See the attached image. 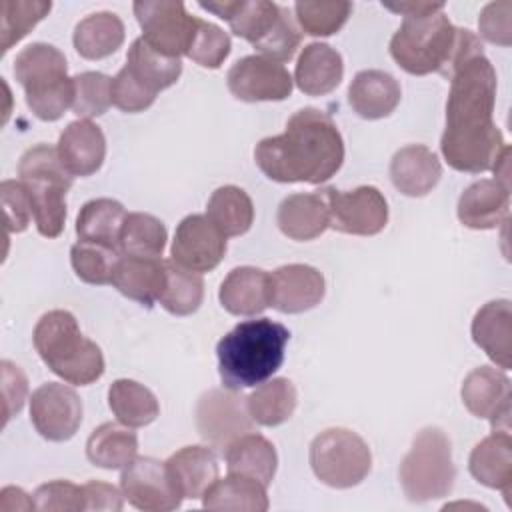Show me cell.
Wrapping results in <instances>:
<instances>
[{"label": "cell", "instance_id": "cell-1", "mask_svg": "<svg viewBox=\"0 0 512 512\" xmlns=\"http://www.w3.org/2000/svg\"><path fill=\"white\" fill-rule=\"evenodd\" d=\"M494 104L496 70L484 54L474 56L450 78L446 128L440 138L448 166L470 174L492 170L508 148L494 124Z\"/></svg>", "mask_w": 512, "mask_h": 512}, {"label": "cell", "instance_id": "cell-2", "mask_svg": "<svg viewBox=\"0 0 512 512\" xmlns=\"http://www.w3.org/2000/svg\"><path fill=\"white\" fill-rule=\"evenodd\" d=\"M254 160L274 182L320 184L332 178L344 162V142L334 120L316 108H302L278 136L262 138Z\"/></svg>", "mask_w": 512, "mask_h": 512}, {"label": "cell", "instance_id": "cell-3", "mask_svg": "<svg viewBox=\"0 0 512 512\" xmlns=\"http://www.w3.org/2000/svg\"><path fill=\"white\" fill-rule=\"evenodd\" d=\"M290 332L270 318L236 324L216 346L220 380L230 390L254 388L282 366Z\"/></svg>", "mask_w": 512, "mask_h": 512}, {"label": "cell", "instance_id": "cell-4", "mask_svg": "<svg viewBox=\"0 0 512 512\" xmlns=\"http://www.w3.org/2000/svg\"><path fill=\"white\" fill-rule=\"evenodd\" d=\"M32 340L44 364L68 384L88 386L104 374L100 346L82 336L68 310L46 312L36 322Z\"/></svg>", "mask_w": 512, "mask_h": 512}, {"label": "cell", "instance_id": "cell-5", "mask_svg": "<svg viewBox=\"0 0 512 512\" xmlns=\"http://www.w3.org/2000/svg\"><path fill=\"white\" fill-rule=\"evenodd\" d=\"M18 176L24 184L36 228L46 238H56L66 222V192L72 176L60 162L58 150L48 144L28 148L18 162Z\"/></svg>", "mask_w": 512, "mask_h": 512}, {"label": "cell", "instance_id": "cell-6", "mask_svg": "<svg viewBox=\"0 0 512 512\" xmlns=\"http://www.w3.org/2000/svg\"><path fill=\"white\" fill-rule=\"evenodd\" d=\"M458 40V28L446 14L404 16L400 28L390 40L394 62L414 76L438 72L448 76L452 54Z\"/></svg>", "mask_w": 512, "mask_h": 512}, {"label": "cell", "instance_id": "cell-7", "mask_svg": "<svg viewBox=\"0 0 512 512\" xmlns=\"http://www.w3.org/2000/svg\"><path fill=\"white\" fill-rule=\"evenodd\" d=\"M398 476L410 502H430L448 496L454 488L456 468L446 432L436 426L422 428L402 458Z\"/></svg>", "mask_w": 512, "mask_h": 512}, {"label": "cell", "instance_id": "cell-8", "mask_svg": "<svg viewBox=\"0 0 512 512\" xmlns=\"http://www.w3.org/2000/svg\"><path fill=\"white\" fill-rule=\"evenodd\" d=\"M308 460L314 476L332 488H352L372 468L368 444L348 428L320 432L310 444Z\"/></svg>", "mask_w": 512, "mask_h": 512}, {"label": "cell", "instance_id": "cell-9", "mask_svg": "<svg viewBox=\"0 0 512 512\" xmlns=\"http://www.w3.org/2000/svg\"><path fill=\"white\" fill-rule=\"evenodd\" d=\"M134 16L142 28V38L158 52L180 58L188 54L196 20L178 0H140L134 2Z\"/></svg>", "mask_w": 512, "mask_h": 512}, {"label": "cell", "instance_id": "cell-10", "mask_svg": "<svg viewBox=\"0 0 512 512\" xmlns=\"http://www.w3.org/2000/svg\"><path fill=\"white\" fill-rule=\"evenodd\" d=\"M328 206L330 226L344 234L374 236L388 222V204L384 194L374 186L354 190H336L332 186L318 190Z\"/></svg>", "mask_w": 512, "mask_h": 512}, {"label": "cell", "instance_id": "cell-11", "mask_svg": "<svg viewBox=\"0 0 512 512\" xmlns=\"http://www.w3.org/2000/svg\"><path fill=\"white\" fill-rule=\"evenodd\" d=\"M196 426L212 448L224 452L236 438L252 432L254 420L238 390L212 388L196 404Z\"/></svg>", "mask_w": 512, "mask_h": 512}, {"label": "cell", "instance_id": "cell-12", "mask_svg": "<svg viewBox=\"0 0 512 512\" xmlns=\"http://www.w3.org/2000/svg\"><path fill=\"white\" fill-rule=\"evenodd\" d=\"M120 490L134 508L144 512H170L184 500L168 476L166 462L150 456H136L122 468Z\"/></svg>", "mask_w": 512, "mask_h": 512}, {"label": "cell", "instance_id": "cell-13", "mask_svg": "<svg viewBox=\"0 0 512 512\" xmlns=\"http://www.w3.org/2000/svg\"><path fill=\"white\" fill-rule=\"evenodd\" d=\"M30 420L42 438L50 442L70 440L82 424V400L66 384H42L30 396Z\"/></svg>", "mask_w": 512, "mask_h": 512}, {"label": "cell", "instance_id": "cell-14", "mask_svg": "<svg viewBox=\"0 0 512 512\" xmlns=\"http://www.w3.org/2000/svg\"><path fill=\"white\" fill-rule=\"evenodd\" d=\"M228 90L242 102L286 100L292 94V76L288 70L260 54L244 56L228 70Z\"/></svg>", "mask_w": 512, "mask_h": 512}, {"label": "cell", "instance_id": "cell-15", "mask_svg": "<svg viewBox=\"0 0 512 512\" xmlns=\"http://www.w3.org/2000/svg\"><path fill=\"white\" fill-rule=\"evenodd\" d=\"M172 260L192 272L214 270L226 254V236L204 214L186 216L174 232Z\"/></svg>", "mask_w": 512, "mask_h": 512}, {"label": "cell", "instance_id": "cell-16", "mask_svg": "<svg viewBox=\"0 0 512 512\" xmlns=\"http://www.w3.org/2000/svg\"><path fill=\"white\" fill-rule=\"evenodd\" d=\"M462 402L476 418H490L494 430L510 432V380L492 366L474 368L462 382Z\"/></svg>", "mask_w": 512, "mask_h": 512}, {"label": "cell", "instance_id": "cell-17", "mask_svg": "<svg viewBox=\"0 0 512 512\" xmlns=\"http://www.w3.org/2000/svg\"><path fill=\"white\" fill-rule=\"evenodd\" d=\"M272 304L278 312L300 314L324 298V276L308 264H286L270 274Z\"/></svg>", "mask_w": 512, "mask_h": 512}, {"label": "cell", "instance_id": "cell-18", "mask_svg": "<svg viewBox=\"0 0 512 512\" xmlns=\"http://www.w3.org/2000/svg\"><path fill=\"white\" fill-rule=\"evenodd\" d=\"M58 156L70 176L94 174L106 156V138L100 126L90 120L70 122L58 138Z\"/></svg>", "mask_w": 512, "mask_h": 512}, {"label": "cell", "instance_id": "cell-19", "mask_svg": "<svg viewBox=\"0 0 512 512\" xmlns=\"http://www.w3.org/2000/svg\"><path fill=\"white\" fill-rule=\"evenodd\" d=\"M218 298L222 308L234 316H256L272 304L270 274L254 266L234 268L222 280Z\"/></svg>", "mask_w": 512, "mask_h": 512}, {"label": "cell", "instance_id": "cell-20", "mask_svg": "<svg viewBox=\"0 0 512 512\" xmlns=\"http://www.w3.org/2000/svg\"><path fill=\"white\" fill-rule=\"evenodd\" d=\"M200 6L226 20L232 32L252 46L274 28L282 14V6L268 0H214L200 2Z\"/></svg>", "mask_w": 512, "mask_h": 512}, {"label": "cell", "instance_id": "cell-21", "mask_svg": "<svg viewBox=\"0 0 512 512\" xmlns=\"http://www.w3.org/2000/svg\"><path fill=\"white\" fill-rule=\"evenodd\" d=\"M510 188L482 178L470 184L458 200V220L472 230H490L508 218Z\"/></svg>", "mask_w": 512, "mask_h": 512}, {"label": "cell", "instance_id": "cell-22", "mask_svg": "<svg viewBox=\"0 0 512 512\" xmlns=\"http://www.w3.org/2000/svg\"><path fill=\"white\" fill-rule=\"evenodd\" d=\"M168 476L182 498L196 500L218 480V458L212 448L184 446L166 460Z\"/></svg>", "mask_w": 512, "mask_h": 512}, {"label": "cell", "instance_id": "cell-23", "mask_svg": "<svg viewBox=\"0 0 512 512\" xmlns=\"http://www.w3.org/2000/svg\"><path fill=\"white\" fill-rule=\"evenodd\" d=\"M440 176L442 166L438 156L422 144L404 146L392 156L390 180L404 196H426L438 184Z\"/></svg>", "mask_w": 512, "mask_h": 512}, {"label": "cell", "instance_id": "cell-24", "mask_svg": "<svg viewBox=\"0 0 512 512\" xmlns=\"http://www.w3.org/2000/svg\"><path fill=\"white\" fill-rule=\"evenodd\" d=\"M472 338L486 356L508 370L512 364V308L508 300L486 302L472 320Z\"/></svg>", "mask_w": 512, "mask_h": 512}, {"label": "cell", "instance_id": "cell-25", "mask_svg": "<svg viewBox=\"0 0 512 512\" xmlns=\"http://www.w3.org/2000/svg\"><path fill=\"white\" fill-rule=\"evenodd\" d=\"M400 96V84L384 70H362L354 76L348 88V102L352 110L366 120L390 116L398 106Z\"/></svg>", "mask_w": 512, "mask_h": 512}, {"label": "cell", "instance_id": "cell-26", "mask_svg": "<svg viewBox=\"0 0 512 512\" xmlns=\"http://www.w3.org/2000/svg\"><path fill=\"white\" fill-rule=\"evenodd\" d=\"M280 232L292 240H314L330 226L328 206L320 192H300L286 196L276 214Z\"/></svg>", "mask_w": 512, "mask_h": 512}, {"label": "cell", "instance_id": "cell-27", "mask_svg": "<svg viewBox=\"0 0 512 512\" xmlns=\"http://www.w3.org/2000/svg\"><path fill=\"white\" fill-rule=\"evenodd\" d=\"M470 474L484 486L500 490L506 498L512 492V440L508 432L494 430L474 446L468 460Z\"/></svg>", "mask_w": 512, "mask_h": 512}, {"label": "cell", "instance_id": "cell-28", "mask_svg": "<svg viewBox=\"0 0 512 512\" xmlns=\"http://www.w3.org/2000/svg\"><path fill=\"white\" fill-rule=\"evenodd\" d=\"M344 76V64L340 52L324 42H312L304 46L298 56L294 82L308 96L330 94Z\"/></svg>", "mask_w": 512, "mask_h": 512}, {"label": "cell", "instance_id": "cell-29", "mask_svg": "<svg viewBox=\"0 0 512 512\" xmlns=\"http://www.w3.org/2000/svg\"><path fill=\"white\" fill-rule=\"evenodd\" d=\"M14 76L24 88V94L46 90L68 80L66 58L52 44L34 42L16 56Z\"/></svg>", "mask_w": 512, "mask_h": 512}, {"label": "cell", "instance_id": "cell-30", "mask_svg": "<svg viewBox=\"0 0 512 512\" xmlns=\"http://www.w3.org/2000/svg\"><path fill=\"white\" fill-rule=\"evenodd\" d=\"M112 286L126 298L150 308L164 286V260L120 256L112 274Z\"/></svg>", "mask_w": 512, "mask_h": 512}, {"label": "cell", "instance_id": "cell-31", "mask_svg": "<svg viewBox=\"0 0 512 512\" xmlns=\"http://www.w3.org/2000/svg\"><path fill=\"white\" fill-rule=\"evenodd\" d=\"M202 506L208 510L234 512H266L270 502L266 486L250 476L230 474L218 478L202 496Z\"/></svg>", "mask_w": 512, "mask_h": 512}, {"label": "cell", "instance_id": "cell-32", "mask_svg": "<svg viewBox=\"0 0 512 512\" xmlns=\"http://www.w3.org/2000/svg\"><path fill=\"white\" fill-rule=\"evenodd\" d=\"M226 468L230 474H242L250 476L264 486H268L274 480L278 456L268 438L262 434L248 432L240 438H236L226 450Z\"/></svg>", "mask_w": 512, "mask_h": 512}, {"label": "cell", "instance_id": "cell-33", "mask_svg": "<svg viewBox=\"0 0 512 512\" xmlns=\"http://www.w3.org/2000/svg\"><path fill=\"white\" fill-rule=\"evenodd\" d=\"M128 212L118 200L96 198L86 202L76 216L78 240L120 250V234Z\"/></svg>", "mask_w": 512, "mask_h": 512}, {"label": "cell", "instance_id": "cell-34", "mask_svg": "<svg viewBox=\"0 0 512 512\" xmlns=\"http://www.w3.org/2000/svg\"><path fill=\"white\" fill-rule=\"evenodd\" d=\"M88 460L104 470H120L138 456V436L118 422L100 424L86 440Z\"/></svg>", "mask_w": 512, "mask_h": 512}, {"label": "cell", "instance_id": "cell-35", "mask_svg": "<svg viewBox=\"0 0 512 512\" xmlns=\"http://www.w3.org/2000/svg\"><path fill=\"white\" fill-rule=\"evenodd\" d=\"M74 48L86 60H102L114 54L124 42V22L114 12H96L74 28Z\"/></svg>", "mask_w": 512, "mask_h": 512}, {"label": "cell", "instance_id": "cell-36", "mask_svg": "<svg viewBox=\"0 0 512 512\" xmlns=\"http://www.w3.org/2000/svg\"><path fill=\"white\" fill-rule=\"evenodd\" d=\"M108 406L116 420L130 428L148 426L160 414L156 396L144 384L128 378H120L110 384Z\"/></svg>", "mask_w": 512, "mask_h": 512}, {"label": "cell", "instance_id": "cell-37", "mask_svg": "<svg viewBox=\"0 0 512 512\" xmlns=\"http://www.w3.org/2000/svg\"><path fill=\"white\" fill-rule=\"evenodd\" d=\"M128 70L156 94L178 82L182 74L180 58H170L154 50L142 36L136 38L126 56Z\"/></svg>", "mask_w": 512, "mask_h": 512}, {"label": "cell", "instance_id": "cell-38", "mask_svg": "<svg viewBox=\"0 0 512 512\" xmlns=\"http://www.w3.org/2000/svg\"><path fill=\"white\" fill-rule=\"evenodd\" d=\"M296 386L288 378H272L256 386L246 398L252 420L260 426L284 424L296 410Z\"/></svg>", "mask_w": 512, "mask_h": 512}, {"label": "cell", "instance_id": "cell-39", "mask_svg": "<svg viewBox=\"0 0 512 512\" xmlns=\"http://www.w3.org/2000/svg\"><path fill=\"white\" fill-rule=\"evenodd\" d=\"M208 220L228 238L246 234L254 222V204L238 186H220L206 206Z\"/></svg>", "mask_w": 512, "mask_h": 512}, {"label": "cell", "instance_id": "cell-40", "mask_svg": "<svg viewBox=\"0 0 512 512\" xmlns=\"http://www.w3.org/2000/svg\"><path fill=\"white\" fill-rule=\"evenodd\" d=\"M204 298V280L198 272L182 268L174 260H164V286L158 302L174 316L194 314Z\"/></svg>", "mask_w": 512, "mask_h": 512}, {"label": "cell", "instance_id": "cell-41", "mask_svg": "<svg viewBox=\"0 0 512 512\" xmlns=\"http://www.w3.org/2000/svg\"><path fill=\"white\" fill-rule=\"evenodd\" d=\"M168 240L166 226L152 214L130 212L120 234V252L124 256L160 258Z\"/></svg>", "mask_w": 512, "mask_h": 512}, {"label": "cell", "instance_id": "cell-42", "mask_svg": "<svg viewBox=\"0 0 512 512\" xmlns=\"http://www.w3.org/2000/svg\"><path fill=\"white\" fill-rule=\"evenodd\" d=\"M52 4L46 0H4L0 6V46L6 54L20 42L44 16Z\"/></svg>", "mask_w": 512, "mask_h": 512}, {"label": "cell", "instance_id": "cell-43", "mask_svg": "<svg viewBox=\"0 0 512 512\" xmlns=\"http://www.w3.org/2000/svg\"><path fill=\"white\" fill-rule=\"evenodd\" d=\"M120 260V250L78 240L70 248V262L76 276L86 284H112L114 268Z\"/></svg>", "mask_w": 512, "mask_h": 512}, {"label": "cell", "instance_id": "cell-44", "mask_svg": "<svg viewBox=\"0 0 512 512\" xmlns=\"http://www.w3.org/2000/svg\"><path fill=\"white\" fill-rule=\"evenodd\" d=\"M296 20L300 28L310 36H330L336 34L348 20L352 4L346 0L336 2H316L304 0L294 4Z\"/></svg>", "mask_w": 512, "mask_h": 512}, {"label": "cell", "instance_id": "cell-45", "mask_svg": "<svg viewBox=\"0 0 512 512\" xmlns=\"http://www.w3.org/2000/svg\"><path fill=\"white\" fill-rule=\"evenodd\" d=\"M72 110L82 120L104 114L112 104V78L102 72H82L74 78Z\"/></svg>", "mask_w": 512, "mask_h": 512}, {"label": "cell", "instance_id": "cell-46", "mask_svg": "<svg viewBox=\"0 0 512 512\" xmlns=\"http://www.w3.org/2000/svg\"><path fill=\"white\" fill-rule=\"evenodd\" d=\"M230 48V36L220 26L198 18L186 56L202 68H220Z\"/></svg>", "mask_w": 512, "mask_h": 512}, {"label": "cell", "instance_id": "cell-47", "mask_svg": "<svg viewBox=\"0 0 512 512\" xmlns=\"http://www.w3.org/2000/svg\"><path fill=\"white\" fill-rule=\"evenodd\" d=\"M300 32L296 28V22L292 20L290 12L286 8H282V14L278 18V22L274 24V28L254 46L260 56L270 58L274 62H286L294 56L296 48L300 46Z\"/></svg>", "mask_w": 512, "mask_h": 512}, {"label": "cell", "instance_id": "cell-48", "mask_svg": "<svg viewBox=\"0 0 512 512\" xmlns=\"http://www.w3.org/2000/svg\"><path fill=\"white\" fill-rule=\"evenodd\" d=\"M36 510L42 512H80L86 508L82 486L68 480L46 482L32 494Z\"/></svg>", "mask_w": 512, "mask_h": 512}, {"label": "cell", "instance_id": "cell-49", "mask_svg": "<svg viewBox=\"0 0 512 512\" xmlns=\"http://www.w3.org/2000/svg\"><path fill=\"white\" fill-rule=\"evenodd\" d=\"M156 100V92L142 84L130 70L124 66L112 78V104L122 112H142L150 108Z\"/></svg>", "mask_w": 512, "mask_h": 512}, {"label": "cell", "instance_id": "cell-50", "mask_svg": "<svg viewBox=\"0 0 512 512\" xmlns=\"http://www.w3.org/2000/svg\"><path fill=\"white\" fill-rule=\"evenodd\" d=\"M2 206H4V224L6 232H24L30 224L32 204L30 196L20 180H4L0 184Z\"/></svg>", "mask_w": 512, "mask_h": 512}, {"label": "cell", "instance_id": "cell-51", "mask_svg": "<svg viewBox=\"0 0 512 512\" xmlns=\"http://www.w3.org/2000/svg\"><path fill=\"white\" fill-rule=\"evenodd\" d=\"M512 2L510 0H500V2H490L482 8L480 18H478V28L480 36L492 44L500 46H510L512 42Z\"/></svg>", "mask_w": 512, "mask_h": 512}, {"label": "cell", "instance_id": "cell-52", "mask_svg": "<svg viewBox=\"0 0 512 512\" xmlns=\"http://www.w3.org/2000/svg\"><path fill=\"white\" fill-rule=\"evenodd\" d=\"M2 398H4V424L22 410L26 392H28V380L20 366L12 364L10 360H2Z\"/></svg>", "mask_w": 512, "mask_h": 512}, {"label": "cell", "instance_id": "cell-53", "mask_svg": "<svg viewBox=\"0 0 512 512\" xmlns=\"http://www.w3.org/2000/svg\"><path fill=\"white\" fill-rule=\"evenodd\" d=\"M84 492V510H112L118 512L124 506V494L116 486L100 480H90L82 484Z\"/></svg>", "mask_w": 512, "mask_h": 512}, {"label": "cell", "instance_id": "cell-54", "mask_svg": "<svg viewBox=\"0 0 512 512\" xmlns=\"http://www.w3.org/2000/svg\"><path fill=\"white\" fill-rule=\"evenodd\" d=\"M384 8L392 12H400L404 16H428L444 10V2H384Z\"/></svg>", "mask_w": 512, "mask_h": 512}, {"label": "cell", "instance_id": "cell-55", "mask_svg": "<svg viewBox=\"0 0 512 512\" xmlns=\"http://www.w3.org/2000/svg\"><path fill=\"white\" fill-rule=\"evenodd\" d=\"M0 508L2 510H32L34 506V498H28V494L22 488L16 486H6L0 492Z\"/></svg>", "mask_w": 512, "mask_h": 512}]
</instances>
